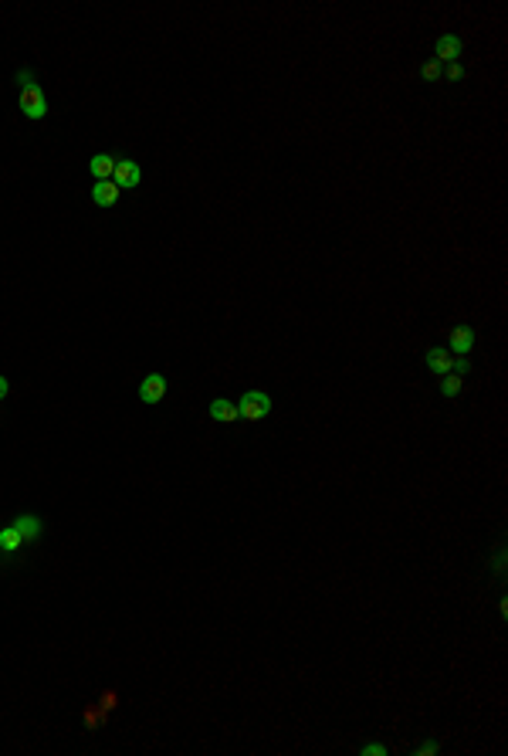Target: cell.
Returning <instances> with one entry per match:
<instances>
[{"label":"cell","mask_w":508,"mask_h":756,"mask_svg":"<svg viewBox=\"0 0 508 756\" xmlns=\"http://www.w3.org/2000/svg\"><path fill=\"white\" fill-rule=\"evenodd\" d=\"M17 82H20V112L34 122L44 119V116H48V99H44L41 85L34 82V75L28 68H20L17 71Z\"/></svg>","instance_id":"obj_1"},{"label":"cell","mask_w":508,"mask_h":756,"mask_svg":"<svg viewBox=\"0 0 508 756\" xmlns=\"http://www.w3.org/2000/svg\"><path fill=\"white\" fill-rule=\"evenodd\" d=\"M237 414H241L244 421H261V417L271 414V397L265 394V390H248V394L237 400Z\"/></svg>","instance_id":"obj_2"},{"label":"cell","mask_w":508,"mask_h":756,"mask_svg":"<svg viewBox=\"0 0 508 756\" xmlns=\"http://www.w3.org/2000/svg\"><path fill=\"white\" fill-rule=\"evenodd\" d=\"M112 180L119 184V190H133V187H139V180H143V170H139V163H135V160H129V156H119Z\"/></svg>","instance_id":"obj_3"},{"label":"cell","mask_w":508,"mask_h":756,"mask_svg":"<svg viewBox=\"0 0 508 756\" xmlns=\"http://www.w3.org/2000/svg\"><path fill=\"white\" fill-rule=\"evenodd\" d=\"M167 397V377L163 373H146L139 380V400L143 404H159Z\"/></svg>","instance_id":"obj_4"},{"label":"cell","mask_w":508,"mask_h":756,"mask_svg":"<svg viewBox=\"0 0 508 756\" xmlns=\"http://www.w3.org/2000/svg\"><path fill=\"white\" fill-rule=\"evenodd\" d=\"M24 546H28V543H24V536L17 533L14 522H11V526H0V560H7V556L20 553Z\"/></svg>","instance_id":"obj_5"},{"label":"cell","mask_w":508,"mask_h":756,"mask_svg":"<svg viewBox=\"0 0 508 756\" xmlns=\"http://www.w3.org/2000/svg\"><path fill=\"white\" fill-rule=\"evenodd\" d=\"M14 526H17V533L24 536V543H28V546H31V543H37V539H41V533H44V522H41L37 516H31V512L17 516Z\"/></svg>","instance_id":"obj_6"},{"label":"cell","mask_w":508,"mask_h":756,"mask_svg":"<svg viewBox=\"0 0 508 756\" xmlns=\"http://www.w3.org/2000/svg\"><path fill=\"white\" fill-rule=\"evenodd\" d=\"M423 360H427V370H430V373L444 377V373H451L454 353H447V349H437V346H434V349H427V356H423Z\"/></svg>","instance_id":"obj_7"},{"label":"cell","mask_w":508,"mask_h":756,"mask_svg":"<svg viewBox=\"0 0 508 756\" xmlns=\"http://www.w3.org/2000/svg\"><path fill=\"white\" fill-rule=\"evenodd\" d=\"M119 193H122V190H119L116 180H99V184L92 187V200L99 207H112L119 200Z\"/></svg>","instance_id":"obj_8"},{"label":"cell","mask_w":508,"mask_h":756,"mask_svg":"<svg viewBox=\"0 0 508 756\" xmlns=\"http://www.w3.org/2000/svg\"><path fill=\"white\" fill-rule=\"evenodd\" d=\"M461 58V37L454 35H440L437 37V54H434V61H457Z\"/></svg>","instance_id":"obj_9"},{"label":"cell","mask_w":508,"mask_h":756,"mask_svg":"<svg viewBox=\"0 0 508 756\" xmlns=\"http://www.w3.org/2000/svg\"><path fill=\"white\" fill-rule=\"evenodd\" d=\"M116 160L119 156H112V153H95L92 160H88V170L95 173L99 180H112V173H116Z\"/></svg>","instance_id":"obj_10"},{"label":"cell","mask_w":508,"mask_h":756,"mask_svg":"<svg viewBox=\"0 0 508 756\" xmlns=\"http://www.w3.org/2000/svg\"><path fill=\"white\" fill-rule=\"evenodd\" d=\"M207 414H210L214 421H220V424H234L237 417H241V414H237V404L224 400V397H217V400H214V404L207 407Z\"/></svg>","instance_id":"obj_11"},{"label":"cell","mask_w":508,"mask_h":756,"mask_svg":"<svg viewBox=\"0 0 508 756\" xmlns=\"http://www.w3.org/2000/svg\"><path fill=\"white\" fill-rule=\"evenodd\" d=\"M471 346H474V329L471 326H457V329H451V349L447 353H471Z\"/></svg>","instance_id":"obj_12"},{"label":"cell","mask_w":508,"mask_h":756,"mask_svg":"<svg viewBox=\"0 0 508 756\" xmlns=\"http://www.w3.org/2000/svg\"><path fill=\"white\" fill-rule=\"evenodd\" d=\"M461 383H464V377H461V373H454V370H451V373H444V377H440V394H444V397H454L457 390H461Z\"/></svg>","instance_id":"obj_13"},{"label":"cell","mask_w":508,"mask_h":756,"mask_svg":"<svg viewBox=\"0 0 508 756\" xmlns=\"http://www.w3.org/2000/svg\"><path fill=\"white\" fill-rule=\"evenodd\" d=\"M421 75L427 78V82H437V78H440V61H434V58H430V61H423Z\"/></svg>","instance_id":"obj_14"},{"label":"cell","mask_w":508,"mask_h":756,"mask_svg":"<svg viewBox=\"0 0 508 756\" xmlns=\"http://www.w3.org/2000/svg\"><path fill=\"white\" fill-rule=\"evenodd\" d=\"M444 78H451V82L464 78V68H461V61H451V65H447V71H444Z\"/></svg>","instance_id":"obj_15"},{"label":"cell","mask_w":508,"mask_h":756,"mask_svg":"<svg viewBox=\"0 0 508 756\" xmlns=\"http://www.w3.org/2000/svg\"><path fill=\"white\" fill-rule=\"evenodd\" d=\"M359 753H363V756H383V753H387V746H383V743H370V746H363Z\"/></svg>","instance_id":"obj_16"},{"label":"cell","mask_w":508,"mask_h":756,"mask_svg":"<svg viewBox=\"0 0 508 756\" xmlns=\"http://www.w3.org/2000/svg\"><path fill=\"white\" fill-rule=\"evenodd\" d=\"M437 753V743H423V746H417V756H430Z\"/></svg>","instance_id":"obj_17"},{"label":"cell","mask_w":508,"mask_h":756,"mask_svg":"<svg viewBox=\"0 0 508 756\" xmlns=\"http://www.w3.org/2000/svg\"><path fill=\"white\" fill-rule=\"evenodd\" d=\"M102 709H105V712H109V709H116V692H105V695H102Z\"/></svg>","instance_id":"obj_18"},{"label":"cell","mask_w":508,"mask_h":756,"mask_svg":"<svg viewBox=\"0 0 508 756\" xmlns=\"http://www.w3.org/2000/svg\"><path fill=\"white\" fill-rule=\"evenodd\" d=\"M7 390H11V383H7V377H0V400L7 397Z\"/></svg>","instance_id":"obj_19"}]
</instances>
